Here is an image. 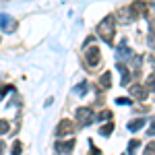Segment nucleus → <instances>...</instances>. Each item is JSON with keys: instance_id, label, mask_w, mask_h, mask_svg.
<instances>
[{"instance_id": "obj_11", "label": "nucleus", "mask_w": 155, "mask_h": 155, "mask_svg": "<svg viewBox=\"0 0 155 155\" xmlns=\"http://www.w3.org/2000/svg\"><path fill=\"white\" fill-rule=\"evenodd\" d=\"M143 126H145V118H137V120H132V122H128V130L130 132L141 130Z\"/></svg>"}, {"instance_id": "obj_10", "label": "nucleus", "mask_w": 155, "mask_h": 155, "mask_svg": "<svg viewBox=\"0 0 155 155\" xmlns=\"http://www.w3.org/2000/svg\"><path fill=\"white\" fill-rule=\"evenodd\" d=\"M130 93H132L134 99H147V89H145L143 85H132Z\"/></svg>"}, {"instance_id": "obj_6", "label": "nucleus", "mask_w": 155, "mask_h": 155, "mask_svg": "<svg viewBox=\"0 0 155 155\" xmlns=\"http://www.w3.org/2000/svg\"><path fill=\"white\" fill-rule=\"evenodd\" d=\"M132 56V52H130V48L126 46V41H122L118 48H116V58L122 62V60H126V58H130Z\"/></svg>"}, {"instance_id": "obj_21", "label": "nucleus", "mask_w": 155, "mask_h": 155, "mask_svg": "<svg viewBox=\"0 0 155 155\" xmlns=\"http://www.w3.org/2000/svg\"><path fill=\"white\" fill-rule=\"evenodd\" d=\"M107 118H112V112H101L99 114V120H107Z\"/></svg>"}, {"instance_id": "obj_3", "label": "nucleus", "mask_w": 155, "mask_h": 155, "mask_svg": "<svg viewBox=\"0 0 155 155\" xmlns=\"http://www.w3.org/2000/svg\"><path fill=\"white\" fill-rule=\"evenodd\" d=\"M0 29L2 31H6V33H11L17 29V21L12 19L11 15H4V12H0Z\"/></svg>"}, {"instance_id": "obj_2", "label": "nucleus", "mask_w": 155, "mask_h": 155, "mask_svg": "<svg viewBox=\"0 0 155 155\" xmlns=\"http://www.w3.org/2000/svg\"><path fill=\"white\" fill-rule=\"evenodd\" d=\"M74 118H77V124L85 128V126H89L95 120V112L91 107H77L74 110Z\"/></svg>"}, {"instance_id": "obj_23", "label": "nucleus", "mask_w": 155, "mask_h": 155, "mask_svg": "<svg viewBox=\"0 0 155 155\" xmlns=\"http://www.w3.org/2000/svg\"><path fill=\"white\" fill-rule=\"evenodd\" d=\"M149 87L155 91V74H151V77H149Z\"/></svg>"}, {"instance_id": "obj_18", "label": "nucleus", "mask_w": 155, "mask_h": 155, "mask_svg": "<svg viewBox=\"0 0 155 155\" xmlns=\"http://www.w3.org/2000/svg\"><path fill=\"white\" fill-rule=\"evenodd\" d=\"M143 155H155V141H151V143H149L147 147H145Z\"/></svg>"}, {"instance_id": "obj_8", "label": "nucleus", "mask_w": 155, "mask_h": 155, "mask_svg": "<svg viewBox=\"0 0 155 155\" xmlns=\"http://www.w3.org/2000/svg\"><path fill=\"white\" fill-rule=\"evenodd\" d=\"M74 149V141H60V143H56V151L62 155H68Z\"/></svg>"}, {"instance_id": "obj_17", "label": "nucleus", "mask_w": 155, "mask_h": 155, "mask_svg": "<svg viewBox=\"0 0 155 155\" xmlns=\"http://www.w3.org/2000/svg\"><path fill=\"white\" fill-rule=\"evenodd\" d=\"M85 91H87V83H85V81L74 87V93H77V95H85Z\"/></svg>"}, {"instance_id": "obj_15", "label": "nucleus", "mask_w": 155, "mask_h": 155, "mask_svg": "<svg viewBox=\"0 0 155 155\" xmlns=\"http://www.w3.org/2000/svg\"><path fill=\"white\" fill-rule=\"evenodd\" d=\"M147 44L155 48V23H151V31H149V35H147Z\"/></svg>"}, {"instance_id": "obj_13", "label": "nucleus", "mask_w": 155, "mask_h": 155, "mask_svg": "<svg viewBox=\"0 0 155 155\" xmlns=\"http://www.w3.org/2000/svg\"><path fill=\"white\" fill-rule=\"evenodd\" d=\"M112 132H114V124H112V122H110V124H104V126L99 128V134H101V137H110Z\"/></svg>"}, {"instance_id": "obj_25", "label": "nucleus", "mask_w": 155, "mask_h": 155, "mask_svg": "<svg viewBox=\"0 0 155 155\" xmlns=\"http://www.w3.org/2000/svg\"><path fill=\"white\" fill-rule=\"evenodd\" d=\"M4 149H6V145H4L2 141H0V155H4Z\"/></svg>"}, {"instance_id": "obj_4", "label": "nucleus", "mask_w": 155, "mask_h": 155, "mask_svg": "<svg viewBox=\"0 0 155 155\" xmlns=\"http://www.w3.org/2000/svg\"><path fill=\"white\" fill-rule=\"evenodd\" d=\"M99 62H101V52H99V48H91L87 52V66L89 68H95V66H99Z\"/></svg>"}, {"instance_id": "obj_7", "label": "nucleus", "mask_w": 155, "mask_h": 155, "mask_svg": "<svg viewBox=\"0 0 155 155\" xmlns=\"http://www.w3.org/2000/svg\"><path fill=\"white\" fill-rule=\"evenodd\" d=\"M137 17H134V12H132V8L128 6V8H122V11L118 12V21L120 23H132Z\"/></svg>"}, {"instance_id": "obj_20", "label": "nucleus", "mask_w": 155, "mask_h": 155, "mask_svg": "<svg viewBox=\"0 0 155 155\" xmlns=\"http://www.w3.org/2000/svg\"><path fill=\"white\" fill-rule=\"evenodd\" d=\"M116 104L118 106H132V99H128V97H118Z\"/></svg>"}, {"instance_id": "obj_1", "label": "nucleus", "mask_w": 155, "mask_h": 155, "mask_svg": "<svg viewBox=\"0 0 155 155\" xmlns=\"http://www.w3.org/2000/svg\"><path fill=\"white\" fill-rule=\"evenodd\" d=\"M116 19L112 15H107L106 19H101V23L97 25V35L101 37L106 44H112L114 41V35H116Z\"/></svg>"}, {"instance_id": "obj_12", "label": "nucleus", "mask_w": 155, "mask_h": 155, "mask_svg": "<svg viewBox=\"0 0 155 155\" xmlns=\"http://www.w3.org/2000/svg\"><path fill=\"white\" fill-rule=\"evenodd\" d=\"M99 85H101L104 89H107V87H112V72H110V71L101 74V79H99Z\"/></svg>"}, {"instance_id": "obj_22", "label": "nucleus", "mask_w": 155, "mask_h": 155, "mask_svg": "<svg viewBox=\"0 0 155 155\" xmlns=\"http://www.w3.org/2000/svg\"><path fill=\"white\" fill-rule=\"evenodd\" d=\"M147 134H149V137H153V134H155V118H153V122H151V128L147 130Z\"/></svg>"}, {"instance_id": "obj_9", "label": "nucleus", "mask_w": 155, "mask_h": 155, "mask_svg": "<svg viewBox=\"0 0 155 155\" xmlns=\"http://www.w3.org/2000/svg\"><path fill=\"white\" fill-rule=\"evenodd\" d=\"M130 8H132V12H134V17H145V15H147V4H145V2H141V0L132 2Z\"/></svg>"}, {"instance_id": "obj_24", "label": "nucleus", "mask_w": 155, "mask_h": 155, "mask_svg": "<svg viewBox=\"0 0 155 155\" xmlns=\"http://www.w3.org/2000/svg\"><path fill=\"white\" fill-rule=\"evenodd\" d=\"M99 153H101V151H99L97 147H93V145H91V155H99Z\"/></svg>"}, {"instance_id": "obj_14", "label": "nucleus", "mask_w": 155, "mask_h": 155, "mask_svg": "<svg viewBox=\"0 0 155 155\" xmlns=\"http://www.w3.org/2000/svg\"><path fill=\"white\" fill-rule=\"evenodd\" d=\"M139 145H141V141H139V139H132L130 143H128V155H134V153H137Z\"/></svg>"}, {"instance_id": "obj_16", "label": "nucleus", "mask_w": 155, "mask_h": 155, "mask_svg": "<svg viewBox=\"0 0 155 155\" xmlns=\"http://www.w3.org/2000/svg\"><path fill=\"white\" fill-rule=\"evenodd\" d=\"M21 151H23V145H21V141H15V143H12V153H11V155H21Z\"/></svg>"}, {"instance_id": "obj_19", "label": "nucleus", "mask_w": 155, "mask_h": 155, "mask_svg": "<svg viewBox=\"0 0 155 155\" xmlns=\"http://www.w3.org/2000/svg\"><path fill=\"white\" fill-rule=\"evenodd\" d=\"M8 130H11V124L6 120H0V134H6Z\"/></svg>"}, {"instance_id": "obj_5", "label": "nucleus", "mask_w": 155, "mask_h": 155, "mask_svg": "<svg viewBox=\"0 0 155 155\" xmlns=\"http://www.w3.org/2000/svg\"><path fill=\"white\" fill-rule=\"evenodd\" d=\"M74 132V124L71 120H60L58 122V128H56V134L58 137H64V134H72Z\"/></svg>"}]
</instances>
